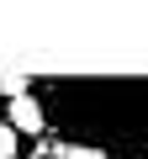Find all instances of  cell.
<instances>
[{
  "instance_id": "6da1fadb",
  "label": "cell",
  "mask_w": 148,
  "mask_h": 159,
  "mask_svg": "<svg viewBox=\"0 0 148 159\" xmlns=\"http://www.w3.org/2000/svg\"><path fill=\"white\" fill-rule=\"evenodd\" d=\"M6 122H11V133H16V138H21V133H27V138H42V133H48V111H42V101H37V96L11 101V106H6Z\"/></svg>"
},
{
  "instance_id": "3957f363",
  "label": "cell",
  "mask_w": 148,
  "mask_h": 159,
  "mask_svg": "<svg viewBox=\"0 0 148 159\" xmlns=\"http://www.w3.org/2000/svg\"><path fill=\"white\" fill-rule=\"evenodd\" d=\"M0 159H16V133H11L6 117H0Z\"/></svg>"
},
{
  "instance_id": "277c9868",
  "label": "cell",
  "mask_w": 148,
  "mask_h": 159,
  "mask_svg": "<svg viewBox=\"0 0 148 159\" xmlns=\"http://www.w3.org/2000/svg\"><path fill=\"white\" fill-rule=\"evenodd\" d=\"M58 159H106V154H101V148H85V143H69Z\"/></svg>"
},
{
  "instance_id": "7a4b0ae2",
  "label": "cell",
  "mask_w": 148,
  "mask_h": 159,
  "mask_svg": "<svg viewBox=\"0 0 148 159\" xmlns=\"http://www.w3.org/2000/svg\"><path fill=\"white\" fill-rule=\"evenodd\" d=\"M0 96H6V101L32 96V80H27V74H0Z\"/></svg>"
}]
</instances>
